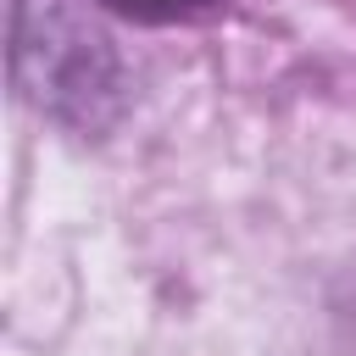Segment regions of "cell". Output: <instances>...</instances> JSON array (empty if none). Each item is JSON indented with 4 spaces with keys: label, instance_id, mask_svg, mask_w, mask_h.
Instances as JSON below:
<instances>
[{
    "label": "cell",
    "instance_id": "6da1fadb",
    "mask_svg": "<svg viewBox=\"0 0 356 356\" xmlns=\"http://www.w3.org/2000/svg\"><path fill=\"white\" fill-rule=\"evenodd\" d=\"M11 61L28 100H39L61 122H95V100H106L117 83L106 39L78 28L67 11H44V0H17Z\"/></svg>",
    "mask_w": 356,
    "mask_h": 356
},
{
    "label": "cell",
    "instance_id": "7a4b0ae2",
    "mask_svg": "<svg viewBox=\"0 0 356 356\" xmlns=\"http://www.w3.org/2000/svg\"><path fill=\"white\" fill-rule=\"evenodd\" d=\"M100 6L134 22H195V17H211L222 0H100Z\"/></svg>",
    "mask_w": 356,
    "mask_h": 356
}]
</instances>
